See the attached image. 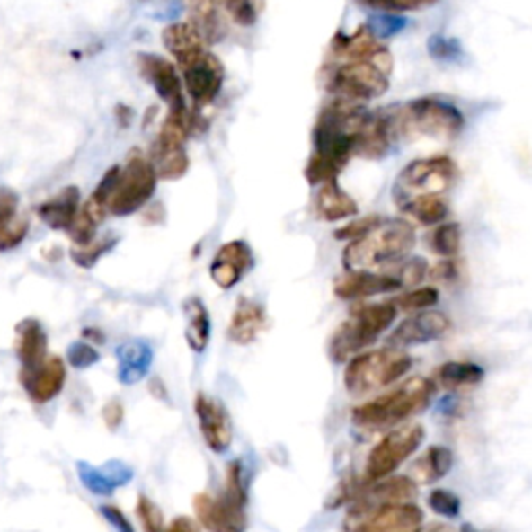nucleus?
Listing matches in <instances>:
<instances>
[{"label":"nucleus","mask_w":532,"mask_h":532,"mask_svg":"<svg viewBox=\"0 0 532 532\" xmlns=\"http://www.w3.org/2000/svg\"><path fill=\"white\" fill-rule=\"evenodd\" d=\"M158 175L150 158L139 150H131L125 166H112L104 173L92 198L115 217H128L144 208L155 196Z\"/></svg>","instance_id":"nucleus-1"},{"label":"nucleus","mask_w":532,"mask_h":532,"mask_svg":"<svg viewBox=\"0 0 532 532\" xmlns=\"http://www.w3.org/2000/svg\"><path fill=\"white\" fill-rule=\"evenodd\" d=\"M416 245V231L402 218H383L364 237L343 250L345 270H375L391 262H403Z\"/></svg>","instance_id":"nucleus-2"},{"label":"nucleus","mask_w":532,"mask_h":532,"mask_svg":"<svg viewBox=\"0 0 532 532\" xmlns=\"http://www.w3.org/2000/svg\"><path fill=\"white\" fill-rule=\"evenodd\" d=\"M395 137L454 139L466 128V117L456 104L441 98H416L389 111Z\"/></svg>","instance_id":"nucleus-3"},{"label":"nucleus","mask_w":532,"mask_h":532,"mask_svg":"<svg viewBox=\"0 0 532 532\" xmlns=\"http://www.w3.org/2000/svg\"><path fill=\"white\" fill-rule=\"evenodd\" d=\"M432 395H435V383L424 377L410 378L389 394L356 405L351 421L368 429L391 427L422 412L430 403Z\"/></svg>","instance_id":"nucleus-4"},{"label":"nucleus","mask_w":532,"mask_h":532,"mask_svg":"<svg viewBox=\"0 0 532 532\" xmlns=\"http://www.w3.org/2000/svg\"><path fill=\"white\" fill-rule=\"evenodd\" d=\"M394 302L358 304L351 308V315L331 337V358L335 362H345L350 358L362 354L378 337L387 331L397 318Z\"/></svg>","instance_id":"nucleus-5"},{"label":"nucleus","mask_w":532,"mask_h":532,"mask_svg":"<svg viewBox=\"0 0 532 532\" xmlns=\"http://www.w3.org/2000/svg\"><path fill=\"white\" fill-rule=\"evenodd\" d=\"M412 364L414 360L408 351L397 348L362 351L345 366V389L354 395H366L377 389L389 387L408 375Z\"/></svg>","instance_id":"nucleus-6"},{"label":"nucleus","mask_w":532,"mask_h":532,"mask_svg":"<svg viewBox=\"0 0 532 532\" xmlns=\"http://www.w3.org/2000/svg\"><path fill=\"white\" fill-rule=\"evenodd\" d=\"M394 58L381 61H341L327 69L324 85L331 94L350 102H368L389 90Z\"/></svg>","instance_id":"nucleus-7"},{"label":"nucleus","mask_w":532,"mask_h":532,"mask_svg":"<svg viewBox=\"0 0 532 532\" xmlns=\"http://www.w3.org/2000/svg\"><path fill=\"white\" fill-rule=\"evenodd\" d=\"M198 121L194 112L185 109L169 111L156 142L150 148V163L155 166L158 179L173 182L182 179L190 169V158L185 152V139L196 131Z\"/></svg>","instance_id":"nucleus-8"},{"label":"nucleus","mask_w":532,"mask_h":532,"mask_svg":"<svg viewBox=\"0 0 532 532\" xmlns=\"http://www.w3.org/2000/svg\"><path fill=\"white\" fill-rule=\"evenodd\" d=\"M460 179V169L449 156L416 158L397 173L394 198L397 206L421 196H441L454 188Z\"/></svg>","instance_id":"nucleus-9"},{"label":"nucleus","mask_w":532,"mask_h":532,"mask_svg":"<svg viewBox=\"0 0 532 532\" xmlns=\"http://www.w3.org/2000/svg\"><path fill=\"white\" fill-rule=\"evenodd\" d=\"M424 441V429L421 424H410V427L395 429L385 435L378 441L366 460L364 484H372L383 481L394 474L410 456L416 454Z\"/></svg>","instance_id":"nucleus-10"},{"label":"nucleus","mask_w":532,"mask_h":532,"mask_svg":"<svg viewBox=\"0 0 532 532\" xmlns=\"http://www.w3.org/2000/svg\"><path fill=\"white\" fill-rule=\"evenodd\" d=\"M182 79L191 102L196 106H208L221 94L225 84V69L221 61L210 52L200 50L183 61H179Z\"/></svg>","instance_id":"nucleus-11"},{"label":"nucleus","mask_w":532,"mask_h":532,"mask_svg":"<svg viewBox=\"0 0 532 532\" xmlns=\"http://www.w3.org/2000/svg\"><path fill=\"white\" fill-rule=\"evenodd\" d=\"M451 329V321L448 315L439 310L414 312L397 324L389 335V348H410V345H422L435 339H441Z\"/></svg>","instance_id":"nucleus-12"},{"label":"nucleus","mask_w":532,"mask_h":532,"mask_svg":"<svg viewBox=\"0 0 532 532\" xmlns=\"http://www.w3.org/2000/svg\"><path fill=\"white\" fill-rule=\"evenodd\" d=\"M194 410L204 443L208 445L215 454L227 451L233 441V427L227 408H225L218 399L200 394L194 402Z\"/></svg>","instance_id":"nucleus-13"},{"label":"nucleus","mask_w":532,"mask_h":532,"mask_svg":"<svg viewBox=\"0 0 532 532\" xmlns=\"http://www.w3.org/2000/svg\"><path fill=\"white\" fill-rule=\"evenodd\" d=\"M422 520V510L416 503H395L358 518L351 532H421Z\"/></svg>","instance_id":"nucleus-14"},{"label":"nucleus","mask_w":532,"mask_h":532,"mask_svg":"<svg viewBox=\"0 0 532 532\" xmlns=\"http://www.w3.org/2000/svg\"><path fill=\"white\" fill-rule=\"evenodd\" d=\"M137 66L146 82L169 104V111L188 106L183 98V82L171 61L156 55H137Z\"/></svg>","instance_id":"nucleus-15"},{"label":"nucleus","mask_w":532,"mask_h":532,"mask_svg":"<svg viewBox=\"0 0 532 532\" xmlns=\"http://www.w3.org/2000/svg\"><path fill=\"white\" fill-rule=\"evenodd\" d=\"M198 520L208 532H244L245 505L233 501L229 497L198 495L194 499Z\"/></svg>","instance_id":"nucleus-16"},{"label":"nucleus","mask_w":532,"mask_h":532,"mask_svg":"<svg viewBox=\"0 0 532 532\" xmlns=\"http://www.w3.org/2000/svg\"><path fill=\"white\" fill-rule=\"evenodd\" d=\"M418 495L416 483L408 476H387L383 481L366 484V493L358 497L354 518H362L385 505L410 503Z\"/></svg>","instance_id":"nucleus-17"},{"label":"nucleus","mask_w":532,"mask_h":532,"mask_svg":"<svg viewBox=\"0 0 532 532\" xmlns=\"http://www.w3.org/2000/svg\"><path fill=\"white\" fill-rule=\"evenodd\" d=\"M254 266V254L242 239H233L218 248L210 264V277L221 289H231L242 281L245 272Z\"/></svg>","instance_id":"nucleus-18"},{"label":"nucleus","mask_w":532,"mask_h":532,"mask_svg":"<svg viewBox=\"0 0 532 532\" xmlns=\"http://www.w3.org/2000/svg\"><path fill=\"white\" fill-rule=\"evenodd\" d=\"M66 381L65 362L58 356H49L33 368L22 370V385L31 402L49 403L61 394Z\"/></svg>","instance_id":"nucleus-19"},{"label":"nucleus","mask_w":532,"mask_h":532,"mask_svg":"<svg viewBox=\"0 0 532 532\" xmlns=\"http://www.w3.org/2000/svg\"><path fill=\"white\" fill-rule=\"evenodd\" d=\"M402 289L394 272L375 270H345L335 281V296L341 299H366Z\"/></svg>","instance_id":"nucleus-20"},{"label":"nucleus","mask_w":532,"mask_h":532,"mask_svg":"<svg viewBox=\"0 0 532 532\" xmlns=\"http://www.w3.org/2000/svg\"><path fill=\"white\" fill-rule=\"evenodd\" d=\"M331 50L339 61H381V58L391 57L389 50L378 42L375 33L366 25L358 28L350 36L337 33L331 42Z\"/></svg>","instance_id":"nucleus-21"},{"label":"nucleus","mask_w":532,"mask_h":532,"mask_svg":"<svg viewBox=\"0 0 532 532\" xmlns=\"http://www.w3.org/2000/svg\"><path fill=\"white\" fill-rule=\"evenodd\" d=\"M266 329V312L254 299L242 297L233 310L229 323V339L237 345L254 343Z\"/></svg>","instance_id":"nucleus-22"},{"label":"nucleus","mask_w":532,"mask_h":532,"mask_svg":"<svg viewBox=\"0 0 532 532\" xmlns=\"http://www.w3.org/2000/svg\"><path fill=\"white\" fill-rule=\"evenodd\" d=\"M79 208H82V206H79V190L69 185V188L58 191L55 198L46 200L44 204H40L36 212L40 221L49 225L50 229L69 231L73 221H75Z\"/></svg>","instance_id":"nucleus-23"},{"label":"nucleus","mask_w":532,"mask_h":532,"mask_svg":"<svg viewBox=\"0 0 532 532\" xmlns=\"http://www.w3.org/2000/svg\"><path fill=\"white\" fill-rule=\"evenodd\" d=\"M315 212L323 221H345V218L358 215V202L343 188H339L337 182H331L318 188L315 196Z\"/></svg>","instance_id":"nucleus-24"},{"label":"nucleus","mask_w":532,"mask_h":532,"mask_svg":"<svg viewBox=\"0 0 532 532\" xmlns=\"http://www.w3.org/2000/svg\"><path fill=\"white\" fill-rule=\"evenodd\" d=\"M46 350H49V339H46L44 327L33 318L19 323L17 327V356L22 360V370L33 368L40 362H44Z\"/></svg>","instance_id":"nucleus-25"},{"label":"nucleus","mask_w":532,"mask_h":532,"mask_svg":"<svg viewBox=\"0 0 532 532\" xmlns=\"http://www.w3.org/2000/svg\"><path fill=\"white\" fill-rule=\"evenodd\" d=\"M164 49L175 57V61H183L196 52L204 50V38L191 23H171L163 30Z\"/></svg>","instance_id":"nucleus-26"},{"label":"nucleus","mask_w":532,"mask_h":532,"mask_svg":"<svg viewBox=\"0 0 532 532\" xmlns=\"http://www.w3.org/2000/svg\"><path fill=\"white\" fill-rule=\"evenodd\" d=\"M119 378L125 385H133L148 372L152 364L150 345L142 341H129L119 348Z\"/></svg>","instance_id":"nucleus-27"},{"label":"nucleus","mask_w":532,"mask_h":532,"mask_svg":"<svg viewBox=\"0 0 532 532\" xmlns=\"http://www.w3.org/2000/svg\"><path fill=\"white\" fill-rule=\"evenodd\" d=\"M185 339L196 354L208 348L210 343V315L200 297H190L185 302Z\"/></svg>","instance_id":"nucleus-28"},{"label":"nucleus","mask_w":532,"mask_h":532,"mask_svg":"<svg viewBox=\"0 0 532 532\" xmlns=\"http://www.w3.org/2000/svg\"><path fill=\"white\" fill-rule=\"evenodd\" d=\"M435 378L439 385L448 389H466V387H476L478 383H483L484 370L483 366L474 362H464V360H454L445 362L437 368Z\"/></svg>","instance_id":"nucleus-29"},{"label":"nucleus","mask_w":532,"mask_h":532,"mask_svg":"<svg viewBox=\"0 0 532 532\" xmlns=\"http://www.w3.org/2000/svg\"><path fill=\"white\" fill-rule=\"evenodd\" d=\"M399 208L403 210V215H408L414 223L427 225V227H437V225L445 223V218L449 215V206L441 196H421L414 200H408Z\"/></svg>","instance_id":"nucleus-30"},{"label":"nucleus","mask_w":532,"mask_h":532,"mask_svg":"<svg viewBox=\"0 0 532 532\" xmlns=\"http://www.w3.org/2000/svg\"><path fill=\"white\" fill-rule=\"evenodd\" d=\"M191 25L202 33L204 42H218L223 38L225 28L221 22V13L215 0H188Z\"/></svg>","instance_id":"nucleus-31"},{"label":"nucleus","mask_w":532,"mask_h":532,"mask_svg":"<svg viewBox=\"0 0 532 532\" xmlns=\"http://www.w3.org/2000/svg\"><path fill=\"white\" fill-rule=\"evenodd\" d=\"M109 215L106 208L100 202H96L94 198L90 196L88 202H85L82 208H79L75 221H73L71 229L66 231L73 239L75 245H88L96 239V231L98 225L102 223V218Z\"/></svg>","instance_id":"nucleus-32"},{"label":"nucleus","mask_w":532,"mask_h":532,"mask_svg":"<svg viewBox=\"0 0 532 532\" xmlns=\"http://www.w3.org/2000/svg\"><path fill=\"white\" fill-rule=\"evenodd\" d=\"M451 464H454V454L448 448H443V445L429 448L427 454L414 464V483L418 481L429 484L448 476Z\"/></svg>","instance_id":"nucleus-33"},{"label":"nucleus","mask_w":532,"mask_h":532,"mask_svg":"<svg viewBox=\"0 0 532 532\" xmlns=\"http://www.w3.org/2000/svg\"><path fill=\"white\" fill-rule=\"evenodd\" d=\"M429 248L441 258H456L462 250L460 223H441L432 227L427 237Z\"/></svg>","instance_id":"nucleus-34"},{"label":"nucleus","mask_w":532,"mask_h":532,"mask_svg":"<svg viewBox=\"0 0 532 532\" xmlns=\"http://www.w3.org/2000/svg\"><path fill=\"white\" fill-rule=\"evenodd\" d=\"M395 308L403 312H424L435 308L439 304V289L437 288H414L395 299Z\"/></svg>","instance_id":"nucleus-35"},{"label":"nucleus","mask_w":532,"mask_h":532,"mask_svg":"<svg viewBox=\"0 0 532 532\" xmlns=\"http://www.w3.org/2000/svg\"><path fill=\"white\" fill-rule=\"evenodd\" d=\"M117 245V237H104V239H94V242L88 245H73L71 258L73 262L82 266V269H92L100 258H102L106 252H111Z\"/></svg>","instance_id":"nucleus-36"},{"label":"nucleus","mask_w":532,"mask_h":532,"mask_svg":"<svg viewBox=\"0 0 532 532\" xmlns=\"http://www.w3.org/2000/svg\"><path fill=\"white\" fill-rule=\"evenodd\" d=\"M218 6H223L229 13V17L242 28H252L258 19V0H215Z\"/></svg>","instance_id":"nucleus-37"},{"label":"nucleus","mask_w":532,"mask_h":532,"mask_svg":"<svg viewBox=\"0 0 532 532\" xmlns=\"http://www.w3.org/2000/svg\"><path fill=\"white\" fill-rule=\"evenodd\" d=\"M136 511H137L139 522H142L144 532H166L169 530V527L164 524L161 508H158V505L152 501L150 497L139 495Z\"/></svg>","instance_id":"nucleus-38"},{"label":"nucleus","mask_w":532,"mask_h":532,"mask_svg":"<svg viewBox=\"0 0 532 532\" xmlns=\"http://www.w3.org/2000/svg\"><path fill=\"white\" fill-rule=\"evenodd\" d=\"M429 508L443 518H457L462 511V501L448 489H435L429 495Z\"/></svg>","instance_id":"nucleus-39"},{"label":"nucleus","mask_w":532,"mask_h":532,"mask_svg":"<svg viewBox=\"0 0 532 532\" xmlns=\"http://www.w3.org/2000/svg\"><path fill=\"white\" fill-rule=\"evenodd\" d=\"M394 275L399 279L402 288H414L429 275V264L424 258H405L403 262H399V269Z\"/></svg>","instance_id":"nucleus-40"},{"label":"nucleus","mask_w":532,"mask_h":532,"mask_svg":"<svg viewBox=\"0 0 532 532\" xmlns=\"http://www.w3.org/2000/svg\"><path fill=\"white\" fill-rule=\"evenodd\" d=\"M30 221L25 217H15L6 227L0 229V252L17 248L28 237Z\"/></svg>","instance_id":"nucleus-41"},{"label":"nucleus","mask_w":532,"mask_h":532,"mask_svg":"<svg viewBox=\"0 0 532 532\" xmlns=\"http://www.w3.org/2000/svg\"><path fill=\"white\" fill-rule=\"evenodd\" d=\"M383 218L377 217V215H370V217H364V218H358V221H351L350 225H343L341 229L335 231V237L341 239V242H356V239L364 237L366 233H370L372 229L377 227L378 223H381Z\"/></svg>","instance_id":"nucleus-42"},{"label":"nucleus","mask_w":532,"mask_h":532,"mask_svg":"<svg viewBox=\"0 0 532 532\" xmlns=\"http://www.w3.org/2000/svg\"><path fill=\"white\" fill-rule=\"evenodd\" d=\"M360 3L389 13H408L427 9V6L439 3V0H360Z\"/></svg>","instance_id":"nucleus-43"},{"label":"nucleus","mask_w":532,"mask_h":532,"mask_svg":"<svg viewBox=\"0 0 532 532\" xmlns=\"http://www.w3.org/2000/svg\"><path fill=\"white\" fill-rule=\"evenodd\" d=\"M19 198L13 190L0 188V229L6 227L17 217Z\"/></svg>","instance_id":"nucleus-44"},{"label":"nucleus","mask_w":532,"mask_h":532,"mask_svg":"<svg viewBox=\"0 0 532 532\" xmlns=\"http://www.w3.org/2000/svg\"><path fill=\"white\" fill-rule=\"evenodd\" d=\"M69 360L77 368H88V366L98 362V351L90 343H75L69 350Z\"/></svg>","instance_id":"nucleus-45"},{"label":"nucleus","mask_w":532,"mask_h":532,"mask_svg":"<svg viewBox=\"0 0 532 532\" xmlns=\"http://www.w3.org/2000/svg\"><path fill=\"white\" fill-rule=\"evenodd\" d=\"M429 50L430 55L439 58V61H449V58H454L460 55V49H457V44L454 40H448V38H430L429 40Z\"/></svg>","instance_id":"nucleus-46"},{"label":"nucleus","mask_w":532,"mask_h":532,"mask_svg":"<svg viewBox=\"0 0 532 532\" xmlns=\"http://www.w3.org/2000/svg\"><path fill=\"white\" fill-rule=\"evenodd\" d=\"M429 275L435 279V281L451 283L460 277V269H457L456 258H443V261L439 262L437 266H432V269L429 270Z\"/></svg>","instance_id":"nucleus-47"},{"label":"nucleus","mask_w":532,"mask_h":532,"mask_svg":"<svg viewBox=\"0 0 532 532\" xmlns=\"http://www.w3.org/2000/svg\"><path fill=\"white\" fill-rule=\"evenodd\" d=\"M104 421L109 424L111 429H117L119 424L123 421V408L119 402H111L109 405L104 408Z\"/></svg>","instance_id":"nucleus-48"},{"label":"nucleus","mask_w":532,"mask_h":532,"mask_svg":"<svg viewBox=\"0 0 532 532\" xmlns=\"http://www.w3.org/2000/svg\"><path fill=\"white\" fill-rule=\"evenodd\" d=\"M166 532H202V530H200V527L194 520H191V518L179 516L169 524V530Z\"/></svg>","instance_id":"nucleus-49"},{"label":"nucleus","mask_w":532,"mask_h":532,"mask_svg":"<svg viewBox=\"0 0 532 532\" xmlns=\"http://www.w3.org/2000/svg\"><path fill=\"white\" fill-rule=\"evenodd\" d=\"M102 514L106 516V520H111L121 532H133L131 527H129V522L125 520V516L119 510H115V508H102Z\"/></svg>","instance_id":"nucleus-50"},{"label":"nucleus","mask_w":532,"mask_h":532,"mask_svg":"<svg viewBox=\"0 0 532 532\" xmlns=\"http://www.w3.org/2000/svg\"><path fill=\"white\" fill-rule=\"evenodd\" d=\"M429 532H454L448 527H443V524H432V527L429 528Z\"/></svg>","instance_id":"nucleus-51"},{"label":"nucleus","mask_w":532,"mask_h":532,"mask_svg":"<svg viewBox=\"0 0 532 532\" xmlns=\"http://www.w3.org/2000/svg\"><path fill=\"white\" fill-rule=\"evenodd\" d=\"M460 532H483V530L474 528V527H472V524H464V527L460 528Z\"/></svg>","instance_id":"nucleus-52"}]
</instances>
